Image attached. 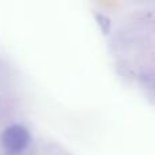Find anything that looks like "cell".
Returning a JSON list of instances; mask_svg holds the SVG:
<instances>
[{
  "mask_svg": "<svg viewBox=\"0 0 155 155\" xmlns=\"http://www.w3.org/2000/svg\"><path fill=\"white\" fill-rule=\"evenodd\" d=\"M30 134L23 125L14 124L10 125L0 135V144L7 153L19 154L29 146Z\"/></svg>",
  "mask_w": 155,
  "mask_h": 155,
  "instance_id": "1",
  "label": "cell"
}]
</instances>
